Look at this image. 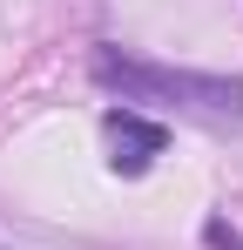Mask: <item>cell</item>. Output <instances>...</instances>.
Listing matches in <instances>:
<instances>
[{"label": "cell", "instance_id": "cell-2", "mask_svg": "<svg viewBox=\"0 0 243 250\" xmlns=\"http://www.w3.org/2000/svg\"><path fill=\"white\" fill-rule=\"evenodd\" d=\"M108 149H115L108 163H115L122 176H142V169L169 149V128L149 122V115H135V108H115V115H108Z\"/></svg>", "mask_w": 243, "mask_h": 250}, {"label": "cell", "instance_id": "cell-1", "mask_svg": "<svg viewBox=\"0 0 243 250\" xmlns=\"http://www.w3.org/2000/svg\"><path fill=\"white\" fill-rule=\"evenodd\" d=\"M95 82L115 88L122 102H169L196 122H243V82L230 75H196V68H156V61H135V54H115L101 47L95 54Z\"/></svg>", "mask_w": 243, "mask_h": 250}, {"label": "cell", "instance_id": "cell-3", "mask_svg": "<svg viewBox=\"0 0 243 250\" xmlns=\"http://www.w3.org/2000/svg\"><path fill=\"white\" fill-rule=\"evenodd\" d=\"M0 250H7V244H0Z\"/></svg>", "mask_w": 243, "mask_h": 250}]
</instances>
